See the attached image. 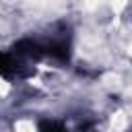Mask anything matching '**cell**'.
<instances>
[{"mask_svg":"<svg viewBox=\"0 0 132 132\" xmlns=\"http://www.w3.org/2000/svg\"><path fill=\"white\" fill-rule=\"evenodd\" d=\"M14 130H16V132H35V126H33V122H29V120H21V122L14 126Z\"/></svg>","mask_w":132,"mask_h":132,"instance_id":"cell-2","label":"cell"},{"mask_svg":"<svg viewBox=\"0 0 132 132\" xmlns=\"http://www.w3.org/2000/svg\"><path fill=\"white\" fill-rule=\"evenodd\" d=\"M124 128H126V116L124 113H116L111 118V130L113 132H122Z\"/></svg>","mask_w":132,"mask_h":132,"instance_id":"cell-1","label":"cell"},{"mask_svg":"<svg viewBox=\"0 0 132 132\" xmlns=\"http://www.w3.org/2000/svg\"><path fill=\"white\" fill-rule=\"evenodd\" d=\"M2 93H6V85L0 80V95H2Z\"/></svg>","mask_w":132,"mask_h":132,"instance_id":"cell-3","label":"cell"}]
</instances>
